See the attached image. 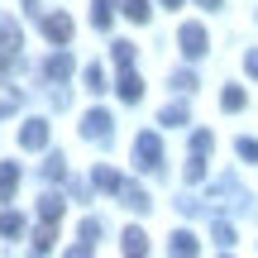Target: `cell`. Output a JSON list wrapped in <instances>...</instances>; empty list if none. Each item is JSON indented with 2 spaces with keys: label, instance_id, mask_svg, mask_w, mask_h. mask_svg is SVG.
Returning <instances> with one entry per match:
<instances>
[{
  "label": "cell",
  "instance_id": "obj_1",
  "mask_svg": "<svg viewBox=\"0 0 258 258\" xmlns=\"http://www.w3.org/2000/svg\"><path fill=\"white\" fill-rule=\"evenodd\" d=\"M134 163L148 167V172L163 167V144H158V134H139V139H134Z\"/></svg>",
  "mask_w": 258,
  "mask_h": 258
},
{
  "label": "cell",
  "instance_id": "obj_2",
  "mask_svg": "<svg viewBox=\"0 0 258 258\" xmlns=\"http://www.w3.org/2000/svg\"><path fill=\"white\" fill-rule=\"evenodd\" d=\"M38 24H43V34L53 38L57 48H67V43H72V19H67V15H43Z\"/></svg>",
  "mask_w": 258,
  "mask_h": 258
},
{
  "label": "cell",
  "instance_id": "obj_3",
  "mask_svg": "<svg viewBox=\"0 0 258 258\" xmlns=\"http://www.w3.org/2000/svg\"><path fill=\"white\" fill-rule=\"evenodd\" d=\"M177 43H182V53H186V57H206V29H201V24H182Z\"/></svg>",
  "mask_w": 258,
  "mask_h": 258
},
{
  "label": "cell",
  "instance_id": "obj_4",
  "mask_svg": "<svg viewBox=\"0 0 258 258\" xmlns=\"http://www.w3.org/2000/svg\"><path fill=\"white\" fill-rule=\"evenodd\" d=\"M110 129H115V120L105 110H86V120H82V134L86 139H110Z\"/></svg>",
  "mask_w": 258,
  "mask_h": 258
},
{
  "label": "cell",
  "instance_id": "obj_5",
  "mask_svg": "<svg viewBox=\"0 0 258 258\" xmlns=\"http://www.w3.org/2000/svg\"><path fill=\"white\" fill-rule=\"evenodd\" d=\"M48 144V120H29L19 129V148H43Z\"/></svg>",
  "mask_w": 258,
  "mask_h": 258
},
{
  "label": "cell",
  "instance_id": "obj_6",
  "mask_svg": "<svg viewBox=\"0 0 258 258\" xmlns=\"http://www.w3.org/2000/svg\"><path fill=\"white\" fill-rule=\"evenodd\" d=\"M96 239H101V220H82V239L72 244V253H77V258L91 253V249H96Z\"/></svg>",
  "mask_w": 258,
  "mask_h": 258
},
{
  "label": "cell",
  "instance_id": "obj_7",
  "mask_svg": "<svg viewBox=\"0 0 258 258\" xmlns=\"http://www.w3.org/2000/svg\"><path fill=\"white\" fill-rule=\"evenodd\" d=\"M120 249H124L129 258H139V253H148V239H144V230H139V225H129V230L120 234Z\"/></svg>",
  "mask_w": 258,
  "mask_h": 258
},
{
  "label": "cell",
  "instance_id": "obj_8",
  "mask_svg": "<svg viewBox=\"0 0 258 258\" xmlns=\"http://www.w3.org/2000/svg\"><path fill=\"white\" fill-rule=\"evenodd\" d=\"M120 196H124L129 211H148V206H153V201H148V191H144V186H134V182H120Z\"/></svg>",
  "mask_w": 258,
  "mask_h": 258
},
{
  "label": "cell",
  "instance_id": "obj_9",
  "mask_svg": "<svg viewBox=\"0 0 258 258\" xmlns=\"http://www.w3.org/2000/svg\"><path fill=\"white\" fill-rule=\"evenodd\" d=\"M15 48H19V34H15L10 24H0V67L15 62Z\"/></svg>",
  "mask_w": 258,
  "mask_h": 258
},
{
  "label": "cell",
  "instance_id": "obj_10",
  "mask_svg": "<svg viewBox=\"0 0 258 258\" xmlns=\"http://www.w3.org/2000/svg\"><path fill=\"white\" fill-rule=\"evenodd\" d=\"M19 186V163H0V201H10Z\"/></svg>",
  "mask_w": 258,
  "mask_h": 258
},
{
  "label": "cell",
  "instance_id": "obj_11",
  "mask_svg": "<svg viewBox=\"0 0 258 258\" xmlns=\"http://www.w3.org/2000/svg\"><path fill=\"white\" fill-rule=\"evenodd\" d=\"M120 96L124 101H139V96H144V82L134 77V67H120Z\"/></svg>",
  "mask_w": 258,
  "mask_h": 258
},
{
  "label": "cell",
  "instance_id": "obj_12",
  "mask_svg": "<svg viewBox=\"0 0 258 258\" xmlns=\"http://www.w3.org/2000/svg\"><path fill=\"white\" fill-rule=\"evenodd\" d=\"M48 77H53V82H67V77H72V53H53L48 57Z\"/></svg>",
  "mask_w": 258,
  "mask_h": 258
},
{
  "label": "cell",
  "instance_id": "obj_13",
  "mask_svg": "<svg viewBox=\"0 0 258 258\" xmlns=\"http://www.w3.org/2000/svg\"><path fill=\"white\" fill-rule=\"evenodd\" d=\"M91 182L101 186V191H120V182H124V177L115 172V167H105V163H101V167H96V172H91Z\"/></svg>",
  "mask_w": 258,
  "mask_h": 258
},
{
  "label": "cell",
  "instance_id": "obj_14",
  "mask_svg": "<svg viewBox=\"0 0 258 258\" xmlns=\"http://www.w3.org/2000/svg\"><path fill=\"white\" fill-rule=\"evenodd\" d=\"M38 215H43L48 225H57V220H62V196H53V191H48L43 201H38Z\"/></svg>",
  "mask_w": 258,
  "mask_h": 258
},
{
  "label": "cell",
  "instance_id": "obj_15",
  "mask_svg": "<svg viewBox=\"0 0 258 258\" xmlns=\"http://www.w3.org/2000/svg\"><path fill=\"white\" fill-rule=\"evenodd\" d=\"M110 19H115V0H96V5H91V24L96 29H110Z\"/></svg>",
  "mask_w": 258,
  "mask_h": 258
},
{
  "label": "cell",
  "instance_id": "obj_16",
  "mask_svg": "<svg viewBox=\"0 0 258 258\" xmlns=\"http://www.w3.org/2000/svg\"><path fill=\"white\" fill-rule=\"evenodd\" d=\"M0 234H5V239H15V234H24V215L5 211V215H0Z\"/></svg>",
  "mask_w": 258,
  "mask_h": 258
},
{
  "label": "cell",
  "instance_id": "obj_17",
  "mask_svg": "<svg viewBox=\"0 0 258 258\" xmlns=\"http://www.w3.org/2000/svg\"><path fill=\"white\" fill-rule=\"evenodd\" d=\"M19 110V86H0V120Z\"/></svg>",
  "mask_w": 258,
  "mask_h": 258
},
{
  "label": "cell",
  "instance_id": "obj_18",
  "mask_svg": "<svg viewBox=\"0 0 258 258\" xmlns=\"http://www.w3.org/2000/svg\"><path fill=\"white\" fill-rule=\"evenodd\" d=\"M158 120H163V124H172V129H182L186 120H191V110H186V105H167V110L158 115Z\"/></svg>",
  "mask_w": 258,
  "mask_h": 258
},
{
  "label": "cell",
  "instance_id": "obj_19",
  "mask_svg": "<svg viewBox=\"0 0 258 258\" xmlns=\"http://www.w3.org/2000/svg\"><path fill=\"white\" fill-rule=\"evenodd\" d=\"M43 177H48V182H62V177H67V158H62V153H53V158L43 163Z\"/></svg>",
  "mask_w": 258,
  "mask_h": 258
},
{
  "label": "cell",
  "instance_id": "obj_20",
  "mask_svg": "<svg viewBox=\"0 0 258 258\" xmlns=\"http://www.w3.org/2000/svg\"><path fill=\"white\" fill-rule=\"evenodd\" d=\"M86 91H96V96L105 91V67H101V62H91V67H86Z\"/></svg>",
  "mask_w": 258,
  "mask_h": 258
},
{
  "label": "cell",
  "instance_id": "obj_21",
  "mask_svg": "<svg viewBox=\"0 0 258 258\" xmlns=\"http://www.w3.org/2000/svg\"><path fill=\"white\" fill-rule=\"evenodd\" d=\"M124 15L134 19V24H144V19L153 15V5H148V0H124Z\"/></svg>",
  "mask_w": 258,
  "mask_h": 258
},
{
  "label": "cell",
  "instance_id": "obj_22",
  "mask_svg": "<svg viewBox=\"0 0 258 258\" xmlns=\"http://www.w3.org/2000/svg\"><path fill=\"white\" fill-rule=\"evenodd\" d=\"M186 182H201V177H206V153H191V158H186Z\"/></svg>",
  "mask_w": 258,
  "mask_h": 258
},
{
  "label": "cell",
  "instance_id": "obj_23",
  "mask_svg": "<svg viewBox=\"0 0 258 258\" xmlns=\"http://www.w3.org/2000/svg\"><path fill=\"white\" fill-rule=\"evenodd\" d=\"M167 249H172L177 258H182V253H196V239H191V234H186V230H177V234H172V244H167Z\"/></svg>",
  "mask_w": 258,
  "mask_h": 258
},
{
  "label": "cell",
  "instance_id": "obj_24",
  "mask_svg": "<svg viewBox=\"0 0 258 258\" xmlns=\"http://www.w3.org/2000/svg\"><path fill=\"white\" fill-rule=\"evenodd\" d=\"M220 105H225V110H244V91H239V86H225Z\"/></svg>",
  "mask_w": 258,
  "mask_h": 258
},
{
  "label": "cell",
  "instance_id": "obj_25",
  "mask_svg": "<svg viewBox=\"0 0 258 258\" xmlns=\"http://www.w3.org/2000/svg\"><path fill=\"white\" fill-rule=\"evenodd\" d=\"M211 144H215L211 129H196V134H191V153H211Z\"/></svg>",
  "mask_w": 258,
  "mask_h": 258
},
{
  "label": "cell",
  "instance_id": "obj_26",
  "mask_svg": "<svg viewBox=\"0 0 258 258\" xmlns=\"http://www.w3.org/2000/svg\"><path fill=\"white\" fill-rule=\"evenodd\" d=\"M215 244H220V249H234V225L215 220Z\"/></svg>",
  "mask_w": 258,
  "mask_h": 258
},
{
  "label": "cell",
  "instance_id": "obj_27",
  "mask_svg": "<svg viewBox=\"0 0 258 258\" xmlns=\"http://www.w3.org/2000/svg\"><path fill=\"white\" fill-rule=\"evenodd\" d=\"M48 249H53V225L43 220V230L34 234V253H48Z\"/></svg>",
  "mask_w": 258,
  "mask_h": 258
},
{
  "label": "cell",
  "instance_id": "obj_28",
  "mask_svg": "<svg viewBox=\"0 0 258 258\" xmlns=\"http://www.w3.org/2000/svg\"><path fill=\"white\" fill-rule=\"evenodd\" d=\"M115 67H134V43H115Z\"/></svg>",
  "mask_w": 258,
  "mask_h": 258
},
{
  "label": "cell",
  "instance_id": "obj_29",
  "mask_svg": "<svg viewBox=\"0 0 258 258\" xmlns=\"http://www.w3.org/2000/svg\"><path fill=\"white\" fill-rule=\"evenodd\" d=\"M234 148H239V158H249V163H258V139H239Z\"/></svg>",
  "mask_w": 258,
  "mask_h": 258
},
{
  "label": "cell",
  "instance_id": "obj_30",
  "mask_svg": "<svg viewBox=\"0 0 258 258\" xmlns=\"http://www.w3.org/2000/svg\"><path fill=\"white\" fill-rule=\"evenodd\" d=\"M177 86L182 91H196V72H177Z\"/></svg>",
  "mask_w": 258,
  "mask_h": 258
},
{
  "label": "cell",
  "instance_id": "obj_31",
  "mask_svg": "<svg viewBox=\"0 0 258 258\" xmlns=\"http://www.w3.org/2000/svg\"><path fill=\"white\" fill-rule=\"evenodd\" d=\"M244 67H249V77H258V53H249V57H244Z\"/></svg>",
  "mask_w": 258,
  "mask_h": 258
},
{
  "label": "cell",
  "instance_id": "obj_32",
  "mask_svg": "<svg viewBox=\"0 0 258 258\" xmlns=\"http://www.w3.org/2000/svg\"><path fill=\"white\" fill-rule=\"evenodd\" d=\"M201 5H206V10H220V5H225V0H201Z\"/></svg>",
  "mask_w": 258,
  "mask_h": 258
},
{
  "label": "cell",
  "instance_id": "obj_33",
  "mask_svg": "<svg viewBox=\"0 0 258 258\" xmlns=\"http://www.w3.org/2000/svg\"><path fill=\"white\" fill-rule=\"evenodd\" d=\"M163 5H167V10H177V5H182V0H163Z\"/></svg>",
  "mask_w": 258,
  "mask_h": 258
}]
</instances>
